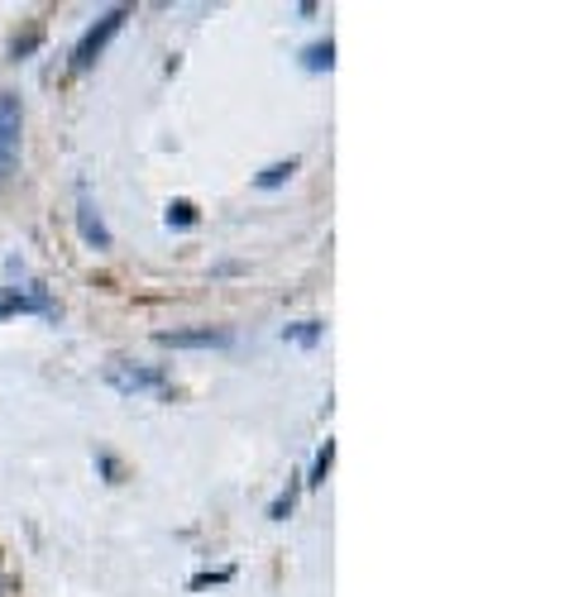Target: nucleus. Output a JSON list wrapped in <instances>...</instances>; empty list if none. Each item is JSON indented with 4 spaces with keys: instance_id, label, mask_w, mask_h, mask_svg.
<instances>
[{
    "instance_id": "obj_1",
    "label": "nucleus",
    "mask_w": 574,
    "mask_h": 597,
    "mask_svg": "<svg viewBox=\"0 0 574 597\" xmlns=\"http://www.w3.org/2000/svg\"><path fill=\"white\" fill-rule=\"evenodd\" d=\"M20 139H24V105H20L15 91H0V182L15 177Z\"/></svg>"
},
{
    "instance_id": "obj_2",
    "label": "nucleus",
    "mask_w": 574,
    "mask_h": 597,
    "mask_svg": "<svg viewBox=\"0 0 574 597\" xmlns=\"http://www.w3.org/2000/svg\"><path fill=\"white\" fill-rule=\"evenodd\" d=\"M125 20H129V10H125V5L106 10V15H101V20H96V24H91V30L82 34V44L72 48V68H77V72H87L91 62H96L101 53H106V44H111V38L120 34V24H125Z\"/></svg>"
},
{
    "instance_id": "obj_3",
    "label": "nucleus",
    "mask_w": 574,
    "mask_h": 597,
    "mask_svg": "<svg viewBox=\"0 0 574 597\" xmlns=\"http://www.w3.org/2000/svg\"><path fill=\"white\" fill-rule=\"evenodd\" d=\"M106 382L115 392H125V397H139V392H168V378L163 374H153V368H135V364H111L106 368Z\"/></svg>"
},
{
    "instance_id": "obj_4",
    "label": "nucleus",
    "mask_w": 574,
    "mask_h": 597,
    "mask_svg": "<svg viewBox=\"0 0 574 597\" xmlns=\"http://www.w3.org/2000/svg\"><path fill=\"white\" fill-rule=\"evenodd\" d=\"M159 344H168V349H230L234 335H230V330H211V325H202V330H163Z\"/></svg>"
},
{
    "instance_id": "obj_5",
    "label": "nucleus",
    "mask_w": 574,
    "mask_h": 597,
    "mask_svg": "<svg viewBox=\"0 0 574 597\" xmlns=\"http://www.w3.org/2000/svg\"><path fill=\"white\" fill-rule=\"evenodd\" d=\"M77 230H82V239L91 249H111V230H106V220L96 216V206H91L87 192L77 196Z\"/></svg>"
},
{
    "instance_id": "obj_6",
    "label": "nucleus",
    "mask_w": 574,
    "mask_h": 597,
    "mask_svg": "<svg viewBox=\"0 0 574 597\" xmlns=\"http://www.w3.org/2000/svg\"><path fill=\"white\" fill-rule=\"evenodd\" d=\"M292 172H297V158H287V163H273V168H264V172H259V187H264V192L283 187V182L292 177Z\"/></svg>"
},
{
    "instance_id": "obj_7",
    "label": "nucleus",
    "mask_w": 574,
    "mask_h": 597,
    "mask_svg": "<svg viewBox=\"0 0 574 597\" xmlns=\"http://www.w3.org/2000/svg\"><path fill=\"white\" fill-rule=\"evenodd\" d=\"M302 62H307V68H311V72H321V68H325V72H331V62H335V44H331V38H325V44H311Z\"/></svg>"
},
{
    "instance_id": "obj_8",
    "label": "nucleus",
    "mask_w": 574,
    "mask_h": 597,
    "mask_svg": "<svg viewBox=\"0 0 574 597\" xmlns=\"http://www.w3.org/2000/svg\"><path fill=\"white\" fill-rule=\"evenodd\" d=\"M168 225H177V230L197 225V206H192V202H173V206H168Z\"/></svg>"
},
{
    "instance_id": "obj_9",
    "label": "nucleus",
    "mask_w": 574,
    "mask_h": 597,
    "mask_svg": "<svg viewBox=\"0 0 574 597\" xmlns=\"http://www.w3.org/2000/svg\"><path fill=\"white\" fill-rule=\"evenodd\" d=\"M287 340H292V344H317V340H321V325H317V321H302V325H287Z\"/></svg>"
},
{
    "instance_id": "obj_10",
    "label": "nucleus",
    "mask_w": 574,
    "mask_h": 597,
    "mask_svg": "<svg viewBox=\"0 0 574 597\" xmlns=\"http://www.w3.org/2000/svg\"><path fill=\"white\" fill-rule=\"evenodd\" d=\"M331 459H335V440H325V449L317 455V469H311L307 483H325V473H331Z\"/></svg>"
},
{
    "instance_id": "obj_11",
    "label": "nucleus",
    "mask_w": 574,
    "mask_h": 597,
    "mask_svg": "<svg viewBox=\"0 0 574 597\" xmlns=\"http://www.w3.org/2000/svg\"><path fill=\"white\" fill-rule=\"evenodd\" d=\"M292 497H297V483H287V493H283L278 502H273V512H268V516H273V521H283V516H287V512H292Z\"/></svg>"
},
{
    "instance_id": "obj_12",
    "label": "nucleus",
    "mask_w": 574,
    "mask_h": 597,
    "mask_svg": "<svg viewBox=\"0 0 574 597\" xmlns=\"http://www.w3.org/2000/svg\"><path fill=\"white\" fill-rule=\"evenodd\" d=\"M5 315H15V311H10V297H5V287H0V321H5Z\"/></svg>"
}]
</instances>
